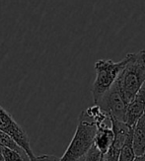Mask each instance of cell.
Masks as SVG:
<instances>
[{"instance_id":"7c38bea8","label":"cell","mask_w":145,"mask_h":161,"mask_svg":"<svg viewBox=\"0 0 145 161\" xmlns=\"http://www.w3.org/2000/svg\"><path fill=\"white\" fill-rule=\"evenodd\" d=\"M101 157H102V154L100 153V151L97 149V147L93 144L91 146V148H90L85 154L84 161H100Z\"/></svg>"},{"instance_id":"52a82bcc","label":"cell","mask_w":145,"mask_h":161,"mask_svg":"<svg viewBox=\"0 0 145 161\" xmlns=\"http://www.w3.org/2000/svg\"><path fill=\"white\" fill-rule=\"evenodd\" d=\"M115 138L114 131L110 128V125H102L97 127V131L94 138V145L100 151L102 155L106 154L113 144Z\"/></svg>"},{"instance_id":"6da1fadb","label":"cell","mask_w":145,"mask_h":161,"mask_svg":"<svg viewBox=\"0 0 145 161\" xmlns=\"http://www.w3.org/2000/svg\"><path fill=\"white\" fill-rule=\"evenodd\" d=\"M126 64L116 81L128 103L145 82V50L127 53Z\"/></svg>"},{"instance_id":"2e32d148","label":"cell","mask_w":145,"mask_h":161,"mask_svg":"<svg viewBox=\"0 0 145 161\" xmlns=\"http://www.w3.org/2000/svg\"><path fill=\"white\" fill-rule=\"evenodd\" d=\"M84 156H85V155H84ZM84 156L81 157V158H79L78 160H76V161H84Z\"/></svg>"},{"instance_id":"e0dca14e","label":"cell","mask_w":145,"mask_h":161,"mask_svg":"<svg viewBox=\"0 0 145 161\" xmlns=\"http://www.w3.org/2000/svg\"><path fill=\"white\" fill-rule=\"evenodd\" d=\"M100 161H103V155H102V157H101V159H100Z\"/></svg>"},{"instance_id":"9c48e42d","label":"cell","mask_w":145,"mask_h":161,"mask_svg":"<svg viewBox=\"0 0 145 161\" xmlns=\"http://www.w3.org/2000/svg\"><path fill=\"white\" fill-rule=\"evenodd\" d=\"M132 132H133V130L131 129L121 148L117 161H133L134 160L136 155L134 153L133 144H132Z\"/></svg>"},{"instance_id":"30bf717a","label":"cell","mask_w":145,"mask_h":161,"mask_svg":"<svg viewBox=\"0 0 145 161\" xmlns=\"http://www.w3.org/2000/svg\"><path fill=\"white\" fill-rule=\"evenodd\" d=\"M0 146L15 150V151L19 152L20 154H22L26 159H28L30 161L29 157H28V155L26 154V152L23 150V148H21L20 145L15 141H14L12 137H10L8 135L4 134V132H2V131H0Z\"/></svg>"},{"instance_id":"8992f818","label":"cell","mask_w":145,"mask_h":161,"mask_svg":"<svg viewBox=\"0 0 145 161\" xmlns=\"http://www.w3.org/2000/svg\"><path fill=\"white\" fill-rule=\"evenodd\" d=\"M145 111V82L137 91L134 97L127 104L126 124L130 128H133Z\"/></svg>"},{"instance_id":"7a4b0ae2","label":"cell","mask_w":145,"mask_h":161,"mask_svg":"<svg viewBox=\"0 0 145 161\" xmlns=\"http://www.w3.org/2000/svg\"><path fill=\"white\" fill-rule=\"evenodd\" d=\"M126 57H124L119 62H115L112 59H99L95 64L96 78L91 91L95 104L115 82L126 65Z\"/></svg>"},{"instance_id":"9a60e30c","label":"cell","mask_w":145,"mask_h":161,"mask_svg":"<svg viewBox=\"0 0 145 161\" xmlns=\"http://www.w3.org/2000/svg\"><path fill=\"white\" fill-rule=\"evenodd\" d=\"M0 161H4L3 156H2V154H1V151H0Z\"/></svg>"},{"instance_id":"277c9868","label":"cell","mask_w":145,"mask_h":161,"mask_svg":"<svg viewBox=\"0 0 145 161\" xmlns=\"http://www.w3.org/2000/svg\"><path fill=\"white\" fill-rule=\"evenodd\" d=\"M127 104L128 103L121 92L119 83L115 80L110 88L95 105H98L103 111H105L110 118H114L117 121L126 123Z\"/></svg>"},{"instance_id":"ac0fdd59","label":"cell","mask_w":145,"mask_h":161,"mask_svg":"<svg viewBox=\"0 0 145 161\" xmlns=\"http://www.w3.org/2000/svg\"><path fill=\"white\" fill-rule=\"evenodd\" d=\"M103 161H104V160H103Z\"/></svg>"},{"instance_id":"ba28073f","label":"cell","mask_w":145,"mask_h":161,"mask_svg":"<svg viewBox=\"0 0 145 161\" xmlns=\"http://www.w3.org/2000/svg\"><path fill=\"white\" fill-rule=\"evenodd\" d=\"M132 144L136 156L145 154V111L133 125Z\"/></svg>"},{"instance_id":"5b68a950","label":"cell","mask_w":145,"mask_h":161,"mask_svg":"<svg viewBox=\"0 0 145 161\" xmlns=\"http://www.w3.org/2000/svg\"><path fill=\"white\" fill-rule=\"evenodd\" d=\"M0 131L8 135L15 141L21 148L26 152L30 161L36 160V155L32 150L30 139L28 137L26 131L16 123L13 117L0 106Z\"/></svg>"},{"instance_id":"5bb4252c","label":"cell","mask_w":145,"mask_h":161,"mask_svg":"<svg viewBox=\"0 0 145 161\" xmlns=\"http://www.w3.org/2000/svg\"><path fill=\"white\" fill-rule=\"evenodd\" d=\"M133 161H145V154L140 155V156H135Z\"/></svg>"},{"instance_id":"4fadbf2b","label":"cell","mask_w":145,"mask_h":161,"mask_svg":"<svg viewBox=\"0 0 145 161\" xmlns=\"http://www.w3.org/2000/svg\"><path fill=\"white\" fill-rule=\"evenodd\" d=\"M35 161H59V157L54 155H40L36 156Z\"/></svg>"},{"instance_id":"3957f363","label":"cell","mask_w":145,"mask_h":161,"mask_svg":"<svg viewBox=\"0 0 145 161\" xmlns=\"http://www.w3.org/2000/svg\"><path fill=\"white\" fill-rule=\"evenodd\" d=\"M96 131L97 127L92 122L79 116L74 136L59 161H76L84 156L94 143Z\"/></svg>"},{"instance_id":"8fae6325","label":"cell","mask_w":145,"mask_h":161,"mask_svg":"<svg viewBox=\"0 0 145 161\" xmlns=\"http://www.w3.org/2000/svg\"><path fill=\"white\" fill-rule=\"evenodd\" d=\"M0 151H1V154L3 156L4 161H29L22 154H20L19 152L13 149L0 146Z\"/></svg>"}]
</instances>
